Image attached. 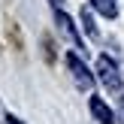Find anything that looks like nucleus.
<instances>
[{
  "label": "nucleus",
  "instance_id": "nucleus-1",
  "mask_svg": "<svg viewBox=\"0 0 124 124\" xmlns=\"http://www.w3.org/2000/svg\"><path fill=\"white\" fill-rule=\"evenodd\" d=\"M97 79L106 85V91H121V73H118V64H115L109 54H100V58H97Z\"/></svg>",
  "mask_w": 124,
  "mask_h": 124
},
{
  "label": "nucleus",
  "instance_id": "nucleus-2",
  "mask_svg": "<svg viewBox=\"0 0 124 124\" xmlns=\"http://www.w3.org/2000/svg\"><path fill=\"white\" fill-rule=\"evenodd\" d=\"M67 67H70V73H73V82H76L82 91H91V88H94V76H91V70L85 67V61L79 58L76 52L67 54Z\"/></svg>",
  "mask_w": 124,
  "mask_h": 124
},
{
  "label": "nucleus",
  "instance_id": "nucleus-3",
  "mask_svg": "<svg viewBox=\"0 0 124 124\" xmlns=\"http://www.w3.org/2000/svg\"><path fill=\"white\" fill-rule=\"evenodd\" d=\"M88 106H91V115H94L100 124H115V112L106 106V103H103V97H91Z\"/></svg>",
  "mask_w": 124,
  "mask_h": 124
},
{
  "label": "nucleus",
  "instance_id": "nucleus-4",
  "mask_svg": "<svg viewBox=\"0 0 124 124\" xmlns=\"http://www.w3.org/2000/svg\"><path fill=\"white\" fill-rule=\"evenodd\" d=\"M54 18H58V27H61V30H64V33H67V36H70V39H73V46L85 48V46H82V33H79L76 27H73L70 15H67V12H61V9H54Z\"/></svg>",
  "mask_w": 124,
  "mask_h": 124
},
{
  "label": "nucleus",
  "instance_id": "nucleus-5",
  "mask_svg": "<svg viewBox=\"0 0 124 124\" xmlns=\"http://www.w3.org/2000/svg\"><path fill=\"white\" fill-rule=\"evenodd\" d=\"M91 6H94L103 18H115L118 15V0H91Z\"/></svg>",
  "mask_w": 124,
  "mask_h": 124
},
{
  "label": "nucleus",
  "instance_id": "nucleus-6",
  "mask_svg": "<svg viewBox=\"0 0 124 124\" xmlns=\"http://www.w3.org/2000/svg\"><path fill=\"white\" fill-rule=\"evenodd\" d=\"M82 24H85V30H88L91 36H97V27H94V21H91V12H88V9L82 12Z\"/></svg>",
  "mask_w": 124,
  "mask_h": 124
},
{
  "label": "nucleus",
  "instance_id": "nucleus-7",
  "mask_svg": "<svg viewBox=\"0 0 124 124\" xmlns=\"http://www.w3.org/2000/svg\"><path fill=\"white\" fill-rule=\"evenodd\" d=\"M6 124H21V118H15V115H6Z\"/></svg>",
  "mask_w": 124,
  "mask_h": 124
},
{
  "label": "nucleus",
  "instance_id": "nucleus-8",
  "mask_svg": "<svg viewBox=\"0 0 124 124\" xmlns=\"http://www.w3.org/2000/svg\"><path fill=\"white\" fill-rule=\"evenodd\" d=\"M121 112H124V94H121Z\"/></svg>",
  "mask_w": 124,
  "mask_h": 124
}]
</instances>
